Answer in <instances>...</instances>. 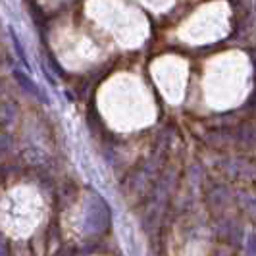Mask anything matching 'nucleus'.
I'll return each mask as SVG.
<instances>
[{"label": "nucleus", "mask_w": 256, "mask_h": 256, "mask_svg": "<svg viewBox=\"0 0 256 256\" xmlns=\"http://www.w3.org/2000/svg\"><path fill=\"white\" fill-rule=\"evenodd\" d=\"M2 120H4V126H10L16 120V108L10 102L2 104Z\"/></svg>", "instance_id": "4"}, {"label": "nucleus", "mask_w": 256, "mask_h": 256, "mask_svg": "<svg viewBox=\"0 0 256 256\" xmlns=\"http://www.w3.org/2000/svg\"><path fill=\"white\" fill-rule=\"evenodd\" d=\"M110 226V208L104 202L100 194L92 192L87 202V212H85V230L90 235H100Z\"/></svg>", "instance_id": "1"}, {"label": "nucleus", "mask_w": 256, "mask_h": 256, "mask_svg": "<svg viewBox=\"0 0 256 256\" xmlns=\"http://www.w3.org/2000/svg\"><path fill=\"white\" fill-rule=\"evenodd\" d=\"M8 33H10V38H12V46H14V50H16V54H18V58H20V62L26 66L27 70H31V64L27 62V54H26V50H24V46H22V42H20V37L16 35V31H14L12 27L8 29Z\"/></svg>", "instance_id": "3"}, {"label": "nucleus", "mask_w": 256, "mask_h": 256, "mask_svg": "<svg viewBox=\"0 0 256 256\" xmlns=\"http://www.w3.org/2000/svg\"><path fill=\"white\" fill-rule=\"evenodd\" d=\"M48 62H50V66H52V68H54V72H56L58 76H60V77H64V70H62V68H60V66H58V64H56V60H54L52 56H50V58H48Z\"/></svg>", "instance_id": "6"}, {"label": "nucleus", "mask_w": 256, "mask_h": 256, "mask_svg": "<svg viewBox=\"0 0 256 256\" xmlns=\"http://www.w3.org/2000/svg\"><path fill=\"white\" fill-rule=\"evenodd\" d=\"M14 79L20 83V87L26 90V92H29V94H33V96H37L40 102L44 104H50V98L42 92V90L38 89V85L35 83V81H31V77L27 76V74H24L22 70H14Z\"/></svg>", "instance_id": "2"}, {"label": "nucleus", "mask_w": 256, "mask_h": 256, "mask_svg": "<svg viewBox=\"0 0 256 256\" xmlns=\"http://www.w3.org/2000/svg\"><path fill=\"white\" fill-rule=\"evenodd\" d=\"M246 250H248V254H256V233L248 237V243H246Z\"/></svg>", "instance_id": "5"}]
</instances>
